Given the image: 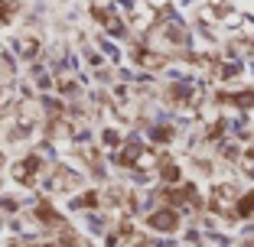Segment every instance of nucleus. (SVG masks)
I'll return each instance as SVG.
<instances>
[{
  "label": "nucleus",
  "mask_w": 254,
  "mask_h": 247,
  "mask_svg": "<svg viewBox=\"0 0 254 247\" xmlns=\"http://www.w3.org/2000/svg\"><path fill=\"white\" fill-rule=\"evenodd\" d=\"M150 225L160 228V231H176V211H157V215H150Z\"/></svg>",
  "instance_id": "1"
},
{
  "label": "nucleus",
  "mask_w": 254,
  "mask_h": 247,
  "mask_svg": "<svg viewBox=\"0 0 254 247\" xmlns=\"http://www.w3.org/2000/svg\"><path fill=\"white\" fill-rule=\"evenodd\" d=\"M251 208H254V192H251V195H245V198L238 202V215H248Z\"/></svg>",
  "instance_id": "2"
},
{
  "label": "nucleus",
  "mask_w": 254,
  "mask_h": 247,
  "mask_svg": "<svg viewBox=\"0 0 254 247\" xmlns=\"http://www.w3.org/2000/svg\"><path fill=\"white\" fill-rule=\"evenodd\" d=\"M163 179H166V182H176V179H180V169H176L173 163H166V166H163Z\"/></svg>",
  "instance_id": "3"
}]
</instances>
